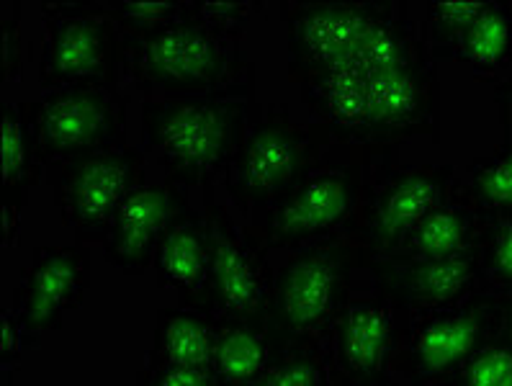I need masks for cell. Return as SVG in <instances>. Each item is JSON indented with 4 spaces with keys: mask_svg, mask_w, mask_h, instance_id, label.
I'll list each match as a JSON object with an SVG mask.
<instances>
[{
    "mask_svg": "<svg viewBox=\"0 0 512 386\" xmlns=\"http://www.w3.org/2000/svg\"><path fill=\"white\" fill-rule=\"evenodd\" d=\"M299 91L312 124L340 145L397 152L412 137H440L438 62L404 3L348 60Z\"/></svg>",
    "mask_w": 512,
    "mask_h": 386,
    "instance_id": "6da1fadb",
    "label": "cell"
},
{
    "mask_svg": "<svg viewBox=\"0 0 512 386\" xmlns=\"http://www.w3.org/2000/svg\"><path fill=\"white\" fill-rule=\"evenodd\" d=\"M253 88L255 80L211 96L145 98L142 152L155 157L173 186L211 191L253 124Z\"/></svg>",
    "mask_w": 512,
    "mask_h": 386,
    "instance_id": "7a4b0ae2",
    "label": "cell"
},
{
    "mask_svg": "<svg viewBox=\"0 0 512 386\" xmlns=\"http://www.w3.org/2000/svg\"><path fill=\"white\" fill-rule=\"evenodd\" d=\"M124 80L147 98L224 93L253 83V62L240 37L188 16L163 29L124 34Z\"/></svg>",
    "mask_w": 512,
    "mask_h": 386,
    "instance_id": "3957f363",
    "label": "cell"
},
{
    "mask_svg": "<svg viewBox=\"0 0 512 386\" xmlns=\"http://www.w3.org/2000/svg\"><path fill=\"white\" fill-rule=\"evenodd\" d=\"M394 155L327 139L320 165L247 227L268 250L294 253L309 242L325 240L353 219L368 186L389 170Z\"/></svg>",
    "mask_w": 512,
    "mask_h": 386,
    "instance_id": "277c9868",
    "label": "cell"
},
{
    "mask_svg": "<svg viewBox=\"0 0 512 386\" xmlns=\"http://www.w3.org/2000/svg\"><path fill=\"white\" fill-rule=\"evenodd\" d=\"M363 266L361 248L343 230L294 250L273 281L266 320L271 343H325L348 309Z\"/></svg>",
    "mask_w": 512,
    "mask_h": 386,
    "instance_id": "5b68a950",
    "label": "cell"
},
{
    "mask_svg": "<svg viewBox=\"0 0 512 386\" xmlns=\"http://www.w3.org/2000/svg\"><path fill=\"white\" fill-rule=\"evenodd\" d=\"M327 139L317 124H299L281 103L255 116L222 178L227 199L245 222L271 209L320 165Z\"/></svg>",
    "mask_w": 512,
    "mask_h": 386,
    "instance_id": "8992f818",
    "label": "cell"
},
{
    "mask_svg": "<svg viewBox=\"0 0 512 386\" xmlns=\"http://www.w3.org/2000/svg\"><path fill=\"white\" fill-rule=\"evenodd\" d=\"M206 235H209V276L201 294L186 307L199 309L214 320H240L266 325L273 296V273L268 248L240 227L227 204L214 201L206 191L204 206Z\"/></svg>",
    "mask_w": 512,
    "mask_h": 386,
    "instance_id": "52a82bcc",
    "label": "cell"
},
{
    "mask_svg": "<svg viewBox=\"0 0 512 386\" xmlns=\"http://www.w3.org/2000/svg\"><path fill=\"white\" fill-rule=\"evenodd\" d=\"M39 88H119L124 34L93 3H42Z\"/></svg>",
    "mask_w": 512,
    "mask_h": 386,
    "instance_id": "ba28073f",
    "label": "cell"
},
{
    "mask_svg": "<svg viewBox=\"0 0 512 386\" xmlns=\"http://www.w3.org/2000/svg\"><path fill=\"white\" fill-rule=\"evenodd\" d=\"M505 302L476 294L448 309L417 314L407 322L392 374L410 386H435L464 366L476 350L500 338Z\"/></svg>",
    "mask_w": 512,
    "mask_h": 386,
    "instance_id": "9c48e42d",
    "label": "cell"
},
{
    "mask_svg": "<svg viewBox=\"0 0 512 386\" xmlns=\"http://www.w3.org/2000/svg\"><path fill=\"white\" fill-rule=\"evenodd\" d=\"M456 168L448 163L389 168L368 186L345 235L361 248L363 258H392L404 248L417 224L451 196Z\"/></svg>",
    "mask_w": 512,
    "mask_h": 386,
    "instance_id": "30bf717a",
    "label": "cell"
},
{
    "mask_svg": "<svg viewBox=\"0 0 512 386\" xmlns=\"http://www.w3.org/2000/svg\"><path fill=\"white\" fill-rule=\"evenodd\" d=\"M44 165L127 147V96L121 88H60L26 101Z\"/></svg>",
    "mask_w": 512,
    "mask_h": 386,
    "instance_id": "8fae6325",
    "label": "cell"
},
{
    "mask_svg": "<svg viewBox=\"0 0 512 386\" xmlns=\"http://www.w3.org/2000/svg\"><path fill=\"white\" fill-rule=\"evenodd\" d=\"M145 152L124 150L75 157L47 165V183L62 224L78 242L106 240L116 212L145 181Z\"/></svg>",
    "mask_w": 512,
    "mask_h": 386,
    "instance_id": "7c38bea8",
    "label": "cell"
},
{
    "mask_svg": "<svg viewBox=\"0 0 512 386\" xmlns=\"http://www.w3.org/2000/svg\"><path fill=\"white\" fill-rule=\"evenodd\" d=\"M412 317L379 284L353 291L327 338L330 386H386Z\"/></svg>",
    "mask_w": 512,
    "mask_h": 386,
    "instance_id": "4fadbf2b",
    "label": "cell"
},
{
    "mask_svg": "<svg viewBox=\"0 0 512 386\" xmlns=\"http://www.w3.org/2000/svg\"><path fill=\"white\" fill-rule=\"evenodd\" d=\"M397 3H281L286 26V73L304 85L348 60Z\"/></svg>",
    "mask_w": 512,
    "mask_h": 386,
    "instance_id": "5bb4252c",
    "label": "cell"
},
{
    "mask_svg": "<svg viewBox=\"0 0 512 386\" xmlns=\"http://www.w3.org/2000/svg\"><path fill=\"white\" fill-rule=\"evenodd\" d=\"M91 289V248L73 245H42L21 268L11 296V312L31 332H57L65 317L83 307Z\"/></svg>",
    "mask_w": 512,
    "mask_h": 386,
    "instance_id": "9a60e30c",
    "label": "cell"
},
{
    "mask_svg": "<svg viewBox=\"0 0 512 386\" xmlns=\"http://www.w3.org/2000/svg\"><path fill=\"white\" fill-rule=\"evenodd\" d=\"M363 268L410 317L456 307L484 294L482 255L476 245L443 258L368 260Z\"/></svg>",
    "mask_w": 512,
    "mask_h": 386,
    "instance_id": "2e32d148",
    "label": "cell"
},
{
    "mask_svg": "<svg viewBox=\"0 0 512 386\" xmlns=\"http://www.w3.org/2000/svg\"><path fill=\"white\" fill-rule=\"evenodd\" d=\"M186 193L173 183H142L116 212L103 255L124 276H142L155 266V255L175 219L188 212Z\"/></svg>",
    "mask_w": 512,
    "mask_h": 386,
    "instance_id": "e0dca14e",
    "label": "cell"
},
{
    "mask_svg": "<svg viewBox=\"0 0 512 386\" xmlns=\"http://www.w3.org/2000/svg\"><path fill=\"white\" fill-rule=\"evenodd\" d=\"M3 245L13 248L21 235V219L29 196L47 165L39 155L34 129H31L26 101H3Z\"/></svg>",
    "mask_w": 512,
    "mask_h": 386,
    "instance_id": "ac0fdd59",
    "label": "cell"
},
{
    "mask_svg": "<svg viewBox=\"0 0 512 386\" xmlns=\"http://www.w3.org/2000/svg\"><path fill=\"white\" fill-rule=\"evenodd\" d=\"M155 276L160 289H173L181 307L191 304L209 276V235L204 212H183L163 237L155 255Z\"/></svg>",
    "mask_w": 512,
    "mask_h": 386,
    "instance_id": "d6986e66",
    "label": "cell"
},
{
    "mask_svg": "<svg viewBox=\"0 0 512 386\" xmlns=\"http://www.w3.org/2000/svg\"><path fill=\"white\" fill-rule=\"evenodd\" d=\"M219 320L191 307L157 309L155 335L147 361L152 366L211 368Z\"/></svg>",
    "mask_w": 512,
    "mask_h": 386,
    "instance_id": "ffe728a7",
    "label": "cell"
},
{
    "mask_svg": "<svg viewBox=\"0 0 512 386\" xmlns=\"http://www.w3.org/2000/svg\"><path fill=\"white\" fill-rule=\"evenodd\" d=\"M451 199L482 222L512 219V129H502V142L489 155L466 165L464 175L453 181Z\"/></svg>",
    "mask_w": 512,
    "mask_h": 386,
    "instance_id": "44dd1931",
    "label": "cell"
},
{
    "mask_svg": "<svg viewBox=\"0 0 512 386\" xmlns=\"http://www.w3.org/2000/svg\"><path fill=\"white\" fill-rule=\"evenodd\" d=\"M453 62H461L479 80H500L512 70V6L487 0L479 16L464 31Z\"/></svg>",
    "mask_w": 512,
    "mask_h": 386,
    "instance_id": "7402d4cb",
    "label": "cell"
},
{
    "mask_svg": "<svg viewBox=\"0 0 512 386\" xmlns=\"http://www.w3.org/2000/svg\"><path fill=\"white\" fill-rule=\"evenodd\" d=\"M484 227L487 222L448 196L417 224L404 248L392 258H443V255L464 253L479 242Z\"/></svg>",
    "mask_w": 512,
    "mask_h": 386,
    "instance_id": "603a6c76",
    "label": "cell"
},
{
    "mask_svg": "<svg viewBox=\"0 0 512 386\" xmlns=\"http://www.w3.org/2000/svg\"><path fill=\"white\" fill-rule=\"evenodd\" d=\"M273 343L268 327L260 322H219L211 371L222 386H250L271 361Z\"/></svg>",
    "mask_w": 512,
    "mask_h": 386,
    "instance_id": "cb8c5ba5",
    "label": "cell"
},
{
    "mask_svg": "<svg viewBox=\"0 0 512 386\" xmlns=\"http://www.w3.org/2000/svg\"><path fill=\"white\" fill-rule=\"evenodd\" d=\"M250 386H330L327 345L314 340L273 345L266 371Z\"/></svg>",
    "mask_w": 512,
    "mask_h": 386,
    "instance_id": "d4e9b609",
    "label": "cell"
},
{
    "mask_svg": "<svg viewBox=\"0 0 512 386\" xmlns=\"http://www.w3.org/2000/svg\"><path fill=\"white\" fill-rule=\"evenodd\" d=\"M487 8V0H430L425 3V39L433 60H453L471 21Z\"/></svg>",
    "mask_w": 512,
    "mask_h": 386,
    "instance_id": "484cf974",
    "label": "cell"
},
{
    "mask_svg": "<svg viewBox=\"0 0 512 386\" xmlns=\"http://www.w3.org/2000/svg\"><path fill=\"white\" fill-rule=\"evenodd\" d=\"M476 248L482 255L484 294L512 302V219L487 222Z\"/></svg>",
    "mask_w": 512,
    "mask_h": 386,
    "instance_id": "4316f807",
    "label": "cell"
},
{
    "mask_svg": "<svg viewBox=\"0 0 512 386\" xmlns=\"http://www.w3.org/2000/svg\"><path fill=\"white\" fill-rule=\"evenodd\" d=\"M121 34H145V31L163 29L188 16L191 0H160V3H137V0H98Z\"/></svg>",
    "mask_w": 512,
    "mask_h": 386,
    "instance_id": "83f0119b",
    "label": "cell"
},
{
    "mask_svg": "<svg viewBox=\"0 0 512 386\" xmlns=\"http://www.w3.org/2000/svg\"><path fill=\"white\" fill-rule=\"evenodd\" d=\"M435 386H512V345L494 338Z\"/></svg>",
    "mask_w": 512,
    "mask_h": 386,
    "instance_id": "f1b7e54d",
    "label": "cell"
},
{
    "mask_svg": "<svg viewBox=\"0 0 512 386\" xmlns=\"http://www.w3.org/2000/svg\"><path fill=\"white\" fill-rule=\"evenodd\" d=\"M3 322V340H0V371H3V386H11V374L19 368L21 358L29 348H37L42 343V335L31 332L19 322V317L11 312V307H3L0 312Z\"/></svg>",
    "mask_w": 512,
    "mask_h": 386,
    "instance_id": "f546056e",
    "label": "cell"
},
{
    "mask_svg": "<svg viewBox=\"0 0 512 386\" xmlns=\"http://www.w3.org/2000/svg\"><path fill=\"white\" fill-rule=\"evenodd\" d=\"M263 8L258 0H245V3H209V0H191L193 16H199L206 24L217 26V29L229 31L242 37V31L247 29L250 19Z\"/></svg>",
    "mask_w": 512,
    "mask_h": 386,
    "instance_id": "4dcf8cb0",
    "label": "cell"
},
{
    "mask_svg": "<svg viewBox=\"0 0 512 386\" xmlns=\"http://www.w3.org/2000/svg\"><path fill=\"white\" fill-rule=\"evenodd\" d=\"M139 386H222L211 368L152 366L145 363L137 376Z\"/></svg>",
    "mask_w": 512,
    "mask_h": 386,
    "instance_id": "1f68e13d",
    "label": "cell"
},
{
    "mask_svg": "<svg viewBox=\"0 0 512 386\" xmlns=\"http://www.w3.org/2000/svg\"><path fill=\"white\" fill-rule=\"evenodd\" d=\"M3 83H21L24 78V29L21 16H3Z\"/></svg>",
    "mask_w": 512,
    "mask_h": 386,
    "instance_id": "d6a6232c",
    "label": "cell"
},
{
    "mask_svg": "<svg viewBox=\"0 0 512 386\" xmlns=\"http://www.w3.org/2000/svg\"><path fill=\"white\" fill-rule=\"evenodd\" d=\"M494 106L502 119V129H512V70L492 83Z\"/></svg>",
    "mask_w": 512,
    "mask_h": 386,
    "instance_id": "836d02e7",
    "label": "cell"
},
{
    "mask_svg": "<svg viewBox=\"0 0 512 386\" xmlns=\"http://www.w3.org/2000/svg\"><path fill=\"white\" fill-rule=\"evenodd\" d=\"M500 338L512 345V302H505V320H502Z\"/></svg>",
    "mask_w": 512,
    "mask_h": 386,
    "instance_id": "e575fe53",
    "label": "cell"
}]
</instances>
